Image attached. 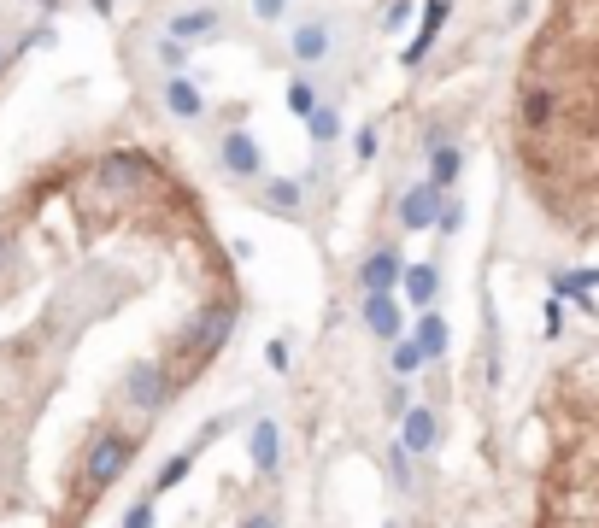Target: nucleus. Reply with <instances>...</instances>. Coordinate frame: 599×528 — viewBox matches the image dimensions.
Wrapping results in <instances>:
<instances>
[{
    "label": "nucleus",
    "instance_id": "obj_2",
    "mask_svg": "<svg viewBox=\"0 0 599 528\" xmlns=\"http://www.w3.org/2000/svg\"><path fill=\"white\" fill-rule=\"evenodd\" d=\"M406 223H412V229H423V223H435V194H429V188H417V194H406Z\"/></svg>",
    "mask_w": 599,
    "mask_h": 528
},
{
    "label": "nucleus",
    "instance_id": "obj_5",
    "mask_svg": "<svg viewBox=\"0 0 599 528\" xmlns=\"http://www.w3.org/2000/svg\"><path fill=\"white\" fill-rule=\"evenodd\" d=\"M370 329H376V335H394V306H388V300H370Z\"/></svg>",
    "mask_w": 599,
    "mask_h": 528
},
{
    "label": "nucleus",
    "instance_id": "obj_11",
    "mask_svg": "<svg viewBox=\"0 0 599 528\" xmlns=\"http://www.w3.org/2000/svg\"><path fill=\"white\" fill-rule=\"evenodd\" d=\"M124 528H147V505H141V511H130V523Z\"/></svg>",
    "mask_w": 599,
    "mask_h": 528
},
{
    "label": "nucleus",
    "instance_id": "obj_10",
    "mask_svg": "<svg viewBox=\"0 0 599 528\" xmlns=\"http://www.w3.org/2000/svg\"><path fill=\"white\" fill-rule=\"evenodd\" d=\"M441 18H447V6H441V0H435V6H429V24H441ZM423 47H429V30H423V42L412 47V59H417V53H423Z\"/></svg>",
    "mask_w": 599,
    "mask_h": 528
},
{
    "label": "nucleus",
    "instance_id": "obj_6",
    "mask_svg": "<svg viewBox=\"0 0 599 528\" xmlns=\"http://www.w3.org/2000/svg\"><path fill=\"white\" fill-rule=\"evenodd\" d=\"M253 452H259V464H277V429H271V423L259 429V440H253Z\"/></svg>",
    "mask_w": 599,
    "mask_h": 528
},
{
    "label": "nucleus",
    "instance_id": "obj_8",
    "mask_svg": "<svg viewBox=\"0 0 599 528\" xmlns=\"http://www.w3.org/2000/svg\"><path fill=\"white\" fill-rule=\"evenodd\" d=\"M429 294H435V270H412V300L423 306Z\"/></svg>",
    "mask_w": 599,
    "mask_h": 528
},
{
    "label": "nucleus",
    "instance_id": "obj_7",
    "mask_svg": "<svg viewBox=\"0 0 599 528\" xmlns=\"http://www.w3.org/2000/svg\"><path fill=\"white\" fill-rule=\"evenodd\" d=\"M365 282H370V288H388V282H394V259L382 253V259H376V264L365 270Z\"/></svg>",
    "mask_w": 599,
    "mask_h": 528
},
{
    "label": "nucleus",
    "instance_id": "obj_1",
    "mask_svg": "<svg viewBox=\"0 0 599 528\" xmlns=\"http://www.w3.org/2000/svg\"><path fill=\"white\" fill-rule=\"evenodd\" d=\"M429 440H435V417H429V411H412V417H406V452H429Z\"/></svg>",
    "mask_w": 599,
    "mask_h": 528
},
{
    "label": "nucleus",
    "instance_id": "obj_9",
    "mask_svg": "<svg viewBox=\"0 0 599 528\" xmlns=\"http://www.w3.org/2000/svg\"><path fill=\"white\" fill-rule=\"evenodd\" d=\"M459 176V153H435V182H453Z\"/></svg>",
    "mask_w": 599,
    "mask_h": 528
},
{
    "label": "nucleus",
    "instance_id": "obj_4",
    "mask_svg": "<svg viewBox=\"0 0 599 528\" xmlns=\"http://www.w3.org/2000/svg\"><path fill=\"white\" fill-rule=\"evenodd\" d=\"M294 53H300V59H318V53H323V30H318V24H306V30L294 36Z\"/></svg>",
    "mask_w": 599,
    "mask_h": 528
},
{
    "label": "nucleus",
    "instance_id": "obj_3",
    "mask_svg": "<svg viewBox=\"0 0 599 528\" xmlns=\"http://www.w3.org/2000/svg\"><path fill=\"white\" fill-rule=\"evenodd\" d=\"M441 347H447V329H441V317H423V329H417V352H429V358H435Z\"/></svg>",
    "mask_w": 599,
    "mask_h": 528
},
{
    "label": "nucleus",
    "instance_id": "obj_12",
    "mask_svg": "<svg viewBox=\"0 0 599 528\" xmlns=\"http://www.w3.org/2000/svg\"><path fill=\"white\" fill-rule=\"evenodd\" d=\"M247 528H277V523H271V517H253V523H247Z\"/></svg>",
    "mask_w": 599,
    "mask_h": 528
}]
</instances>
